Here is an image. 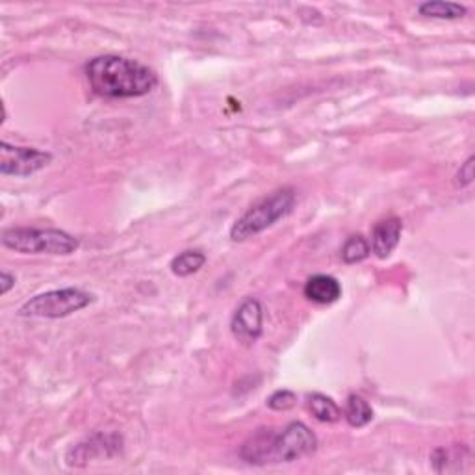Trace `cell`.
Here are the masks:
<instances>
[{"label": "cell", "instance_id": "obj_1", "mask_svg": "<svg viewBox=\"0 0 475 475\" xmlns=\"http://www.w3.org/2000/svg\"><path fill=\"white\" fill-rule=\"evenodd\" d=\"M85 78L102 99H138L158 85L157 73L145 63L116 54L93 58L85 66Z\"/></svg>", "mask_w": 475, "mask_h": 475}, {"label": "cell", "instance_id": "obj_2", "mask_svg": "<svg viewBox=\"0 0 475 475\" xmlns=\"http://www.w3.org/2000/svg\"><path fill=\"white\" fill-rule=\"evenodd\" d=\"M318 437L303 422H292L283 429H258L240 447V457L249 464L295 463L312 455Z\"/></svg>", "mask_w": 475, "mask_h": 475}, {"label": "cell", "instance_id": "obj_3", "mask_svg": "<svg viewBox=\"0 0 475 475\" xmlns=\"http://www.w3.org/2000/svg\"><path fill=\"white\" fill-rule=\"evenodd\" d=\"M295 205V189L294 188H278L271 196L256 201L240 220L230 229L232 242H246L273 227L278 220L292 212Z\"/></svg>", "mask_w": 475, "mask_h": 475}, {"label": "cell", "instance_id": "obj_4", "mask_svg": "<svg viewBox=\"0 0 475 475\" xmlns=\"http://www.w3.org/2000/svg\"><path fill=\"white\" fill-rule=\"evenodd\" d=\"M3 246L23 254H73L78 238L60 229H28L13 227L3 232Z\"/></svg>", "mask_w": 475, "mask_h": 475}, {"label": "cell", "instance_id": "obj_5", "mask_svg": "<svg viewBox=\"0 0 475 475\" xmlns=\"http://www.w3.org/2000/svg\"><path fill=\"white\" fill-rule=\"evenodd\" d=\"M95 301V295L84 292L80 288H61L51 290L45 294L34 295L27 303L17 310L20 318H45L60 319L68 318L85 307H90Z\"/></svg>", "mask_w": 475, "mask_h": 475}, {"label": "cell", "instance_id": "obj_6", "mask_svg": "<svg viewBox=\"0 0 475 475\" xmlns=\"http://www.w3.org/2000/svg\"><path fill=\"white\" fill-rule=\"evenodd\" d=\"M52 162L49 150L0 143V173L4 177H30Z\"/></svg>", "mask_w": 475, "mask_h": 475}, {"label": "cell", "instance_id": "obj_7", "mask_svg": "<svg viewBox=\"0 0 475 475\" xmlns=\"http://www.w3.org/2000/svg\"><path fill=\"white\" fill-rule=\"evenodd\" d=\"M262 321H264V310L261 301L254 297H247L246 301H242V305L236 309L230 319L232 336L244 345H253L262 336Z\"/></svg>", "mask_w": 475, "mask_h": 475}, {"label": "cell", "instance_id": "obj_8", "mask_svg": "<svg viewBox=\"0 0 475 475\" xmlns=\"http://www.w3.org/2000/svg\"><path fill=\"white\" fill-rule=\"evenodd\" d=\"M121 449V439L117 435H93L92 439L76 444L68 453L69 466H84L95 457H112Z\"/></svg>", "mask_w": 475, "mask_h": 475}, {"label": "cell", "instance_id": "obj_9", "mask_svg": "<svg viewBox=\"0 0 475 475\" xmlns=\"http://www.w3.org/2000/svg\"><path fill=\"white\" fill-rule=\"evenodd\" d=\"M401 232H403V223L399 218H386L375 223L372 230V244H370L372 253L377 258H381V261H384V258L390 256L399 246Z\"/></svg>", "mask_w": 475, "mask_h": 475}, {"label": "cell", "instance_id": "obj_10", "mask_svg": "<svg viewBox=\"0 0 475 475\" xmlns=\"http://www.w3.org/2000/svg\"><path fill=\"white\" fill-rule=\"evenodd\" d=\"M303 294L316 305H333L342 297V285L333 275H312L303 288Z\"/></svg>", "mask_w": 475, "mask_h": 475}, {"label": "cell", "instance_id": "obj_11", "mask_svg": "<svg viewBox=\"0 0 475 475\" xmlns=\"http://www.w3.org/2000/svg\"><path fill=\"white\" fill-rule=\"evenodd\" d=\"M307 405L312 416L323 423H334L342 418V408L326 394H309L307 396Z\"/></svg>", "mask_w": 475, "mask_h": 475}, {"label": "cell", "instance_id": "obj_12", "mask_svg": "<svg viewBox=\"0 0 475 475\" xmlns=\"http://www.w3.org/2000/svg\"><path fill=\"white\" fill-rule=\"evenodd\" d=\"M343 418L348 420V423L351 427H366L372 420H374V408L370 407V403L366 401L364 398L351 394L345 401V408H343Z\"/></svg>", "mask_w": 475, "mask_h": 475}, {"label": "cell", "instance_id": "obj_13", "mask_svg": "<svg viewBox=\"0 0 475 475\" xmlns=\"http://www.w3.org/2000/svg\"><path fill=\"white\" fill-rule=\"evenodd\" d=\"M206 264V254L197 249H188L179 253L171 261V271L177 277H189L193 273H197L203 266Z\"/></svg>", "mask_w": 475, "mask_h": 475}, {"label": "cell", "instance_id": "obj_14", "mask_svg": "<svg viewBox=\"0 0 475 475\" xmlns=\"http://www.w3.org/2000/svg\"><path fill=\"white\" fill-rule=\"evenodd\" d=\"M420 15L431 17V19H461L466 15V6L457 3H444V0H429V3H422L418 6Z\"/></svg>", "mask_w": 475, "mask_h": 475}, {"label": "cell", "instance_id": "obj_15", "mask_svg": "<svg viewBox=\"0 0 475 475\" xmlns=\"http://www.w3.org/2000/svg\"><path fill=\"white\" fill-rule=\"evenodd\" d=\"M370 253H372L370 242L366 240L362 234H353L342 246V261L345 264H357V262L366 261V258L370 256Z\"/></svg>", "mask_w": 475, "mask_h": 475}, {"label": "cell", "instance_id": "obj_16", "mask_svg": "<svg viewBox=\"0 0 475 475\" xmlns=\"http://www.w3.org/2000/svg\"><path fill=\"white\" fill-rule=\"evenodd\" d=\"M297 403V396L290 390H277L268 398V407L271 410H290Z\"/></svg>", "mask_w": 475, "mask_h": 475}, {"label": "cell", "instance_id": "obj_17", "mask_svg": "<svg viewBox=\"0 0 475 475\" xmlns=\"http://www.w3.org/2000/svg\"><path fill=\"white\" fill-rule=\"evenodd\" d=\"M473 162H475V158L470 157L464 164H461V169L457 171V175H455L457 188H466L473 182Z\"/></svg>", "mask_w": 475, "mask_h": 475}, {"label": "cell", "instance_id": "obj_18", "mask_svg": "<svg viewBox=\"0 0 475 475\" xmlns=\"http://www.w3.org/2000/svg\"><path fill=\"white\" fill-rule=\"evenodd\" d=\"M13 286H15V275L3 271V275H0V294L6 295Z\"/></svg>", "mask_w": 475, "mask_h": 475}]
</instances>
